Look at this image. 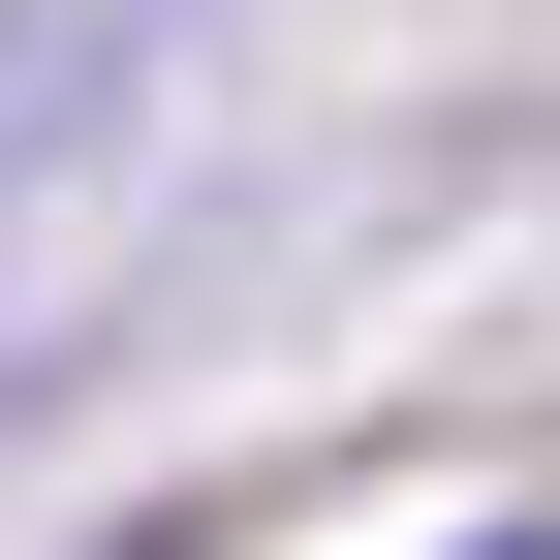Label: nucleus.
Wrapping results in <instances>:
<instances>
[{
	"instance_id": "obj_1",
	"label": "nucleus",
	"mask_w": 560,
	"mask_h": 560,
	"mask_svg": "<svg viewBox=\"0 0 560 560\" xmlns=\"http://www.w3.org/2000/svg\"><path fill=\"white\" fill-rule=\"evenodd\" d=\"M467 560H529V529H467Z\"/></svg>"
}]
</instances>
